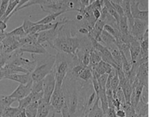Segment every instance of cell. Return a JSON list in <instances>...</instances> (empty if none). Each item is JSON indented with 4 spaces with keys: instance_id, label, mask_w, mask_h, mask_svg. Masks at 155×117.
<instances>
[{
    "instance_id": "cell-5",
    "label": "cell",
    "mask_w": 155,
    "mask_h": 117,
    "mask_svg": "<svg viewBox=\"0 0 155 117\" xmlns=\"http://www.w3.org/2000/svg\"><path fill=\"white\" fill-rule=\"evenodd\" d=\"M19 38L14 36L6 35L0 43V52L4 53H11L20 47Z\"/></svg>"
},
{
    "instance_id": "cell-43",
    "label": "cell",
    "mask_w": 155,
    "mask_h": 117,
    "mask_svg": "<svg viewBox=\"0 0 155 117\" xmlns=\"http://www.w3.org/2000/svg\"><path fill=\"white\" fill-rule=\"evenodd\" d=\"M116 117H125L126 114L124 109L122 108H120L116 110Z\"/></svg>"
},
{
    "instance_id": "cell-4",
    "label": "cell",
    "mask_w": 155,
    "mask_h": 117,
    "mask_svg": "<svg viewBox=\"0 0 155 117\" xmlns=\"http://www.w3.org/2000/svg\"><path fill=\"white\" fill-rule=\"evenodd\" d=\"M64 95L61 85H55V89L50 99V105L56 113H60L64 105Z\"/></svg>"
},
{
    "instance_id": "cell-16",
    "label": "cell",
    "mask_w": 155,
    "mask_h": 117,
    "mask_svg": "<svg viewBox=\"0 0 155 117\" xmlns=\"http://www.w3.org/2000/svg\"><path fill=\"white\" fill-rule=\"evenodd\" d=\"M53 108L50 103H47L42 99L38 101V108L36 117H48Z\"/></svg>"
},
{
    "instance_id": "cell-46",
    "label": "cell",
    "mask_w": 155,
    "mask_h": 117,
    "mask_svg": "<svg viewBox=\"0 0 155 117\" xmlns=\"http://www.w3.org/2000/svg\"><path fill=\"white\" fill-rule=\"evenodd\" d=\"M7 28V24L6 23L4 22L3 20H2V19H0V31H5Z\"/></svg>"
},
{
    "instance_id": "cell-3",
    "label": "cell",
    "mask_w": 155,
    "mask_h": 117,
    "mask_svg": "<svg viewBox=\"0 0 155 117\" xmlns=\"http://www.w3.org/2000/svg\"><path fill=\"white\" fill-rule=\"evenodd\" d=\"M42 81L43 87V97L42 99L47 103H50L51 97L54 91L55 85V74L53 69L49 74L44 78Z\"/></svg>"
},
{
    "instance_id": "cell-10",
    "label": "cell",
    "mask_w": 155,
    "mask_h": 117,
    "mask_svg": "<svg viewBox=\"0 0 155 117\" xmlns=\"http://www.w3.org/2000/svg\"><path fill=\"white\" fill-rule=\"evenodd\" d=\"M32 85L33 80L26 85L19 84L18 87L15 89V91L13 93L8 95V96L11 97V98L16 99L17 101H18V100L21 99H23L24 97L27 96L31 93V89H32Z\"/></svg>"
},
{
    "instance_id": "cell-53",
    "label": "cell",
    "mask_w": 155,
    "mask_h": 117,
    "mask_svg": "<svg viewBox=\"0 0 155 117\" xmlns=\"http://www.w3.org/2000/svg\"><path fill=\"white\" fill-rule=\"evenodd\" d=\"M62 1H67V0H62Z\"/></svg>"
},
{
    "instance_id": "cell-9",
    "label": "cell",
    "mask_w": 155,
    "mask_h": 117,
    "mask_svg": "<svg viewBox=\"0 0 155 117\" xmlns=\"http://www.w3.org/2000/svg\"><path fill=\"white\" fill-rule=\"evenodd\" d=\"M58 27L49 29V30L41 31V32L38 33V42L42 44V45H43V44L45 42H47L51 47V46L52 45L53 41H54V40L57 36Z\"/></svg>"
},
{
    "instance_id": "cell-26",
    "label": "cell",
    "mask_w": 155,
    "mask_h": 117,
    "mask_svg": "<svg viewBox=\"0 0 155 117\" xmlns=\"http://www.w3.org/2000/svg\"><path fill=\"white\" fill-rule=\"evenodd\" d=\"M27 35L24 31L22 26H19V27L13 29V31H10V32L6 33V35L8 36H14V37L18 38H23Z\"/></svg>"
},
{
    "instance_id": "cell-19",
    "label": "cell",
    "mask_w": 155,
    "mask_h": 117,
    "mask_svg": "<svg viewBox=\"0 0 155 117\" xmlns=\"http://www.w3.org/2000/svg\"><path fill=\"white\" fill-rule=\"evenodd\" d=\"M134 108L137 116H148V104L145 103L139 100V103L136 105Z\"/></svg>"
},
{
    "instance_id": "cell-6",
    "label": "cell",
    "mask_w": 155,
    "mask_h": 117,
    "mask_svg": "<svg viewBox=\"0 0 155 117\" xmlns=\"http://www.w3.org/2000/svg\"><path fill=\"white\" fill-rule=\"evenodd\" d=\"M148 22L139 19H134L130 35L140 42L143 38V35L146 30L148 29Z\"/></svg>"
},
{
    "instance_id": "cell-1",
    "label": "cell",
    "mask_w": 155,
    "mask_h": 117,
    "mask_svg": "<svg viewBox=\"0 0 155 117\" xmlns=\"http://www.w3.org/2000/svg\"><path fill=\"white\" fill-rule=\"evenodd\" d=\"M69 22L58 26L57 36L51 47L58 52L76 55L80 45V38L73 33V28L68 25Z\"/></svg>"
},
{
    "instance_id": "cell-21",
    "label": "cell",
    "mask_w": 155,
    "mask_h": 117,
    "mask_svg": "<svg viewBox=\"0 0 155 117\" xmlns=\"http://www.w3.org/2000/svg\"><path fill=\"white\" fill-rule=\"evenodd\" d=\"M65 13L64 11H60V12H57V13H50L49 15H48L47 16H46L45 18H44L43 19H40L38 22H36V24H49V23H52L53 21H55L58 17L60 15H61L62 14Z\"/></svg>"
},
{
    "instance_id": "cell-28",
    "label": "cell",
    "mask_w": 155,
    "mask_h": 117,
    "mask_svg": "<svg viewBox=\"0 0 155 117\" xmlns=\"http://www.w3.org/2000/svg\"><path fill=\"white\" fill-rule=\"evenodd\" d=\"M19 2V0H15V1L9 2V4L8 5V7H7L6 13H5V14L4 15V16L2 17V19H1L2 20L4 21V19L9 15L10 14H11L12 13H13L14 10L16 8L17 6L18 5Z\"/></svg>"
},
{
    "instance_id": "cell-48",
    "label": "cell",
    "mask_w": 155,
    "mask_h": 117,
    "mask_svg": "<svg viewBox=\"0 0 155 117\" xmlns=\"http://www.w3.org/2000/svg\"><path fill=\"white\" fill-rule=\"evenodd\" d=\"M76 20L77 21H78V22L82 21V19H83V15H82L81 13H78V14L77 15H76Z\"/></svg>"
},
{
    "instance_id": "cell-8",
    "label": "cell",
    "mask_w": 155,
    "mask_h": 117,
    "mask_svg": "<svg viewBox=\"0 0 155 117\" xmlns=\"http://www.w3.org/2000/svg\"><path fill=\"white\" fill-rule=\"evenodd\" d=\"M140 2L137 0H132L130 2V9L134 19H139L140 20L148 22V11H141L139 9Z\"/></svg>"
},
{
    "instance_id": "cell-11",
    "label": "cell",
    "mask_w": 155,
    "mask_h": 117,
    "mask_svg": "<svg viewBox=\"0 0 155 117\" xmlns=\"http://www.w3.org/2000/svg\"><path fill=\"white\" fill-rule=\"evenodd\" d=\"M140 50V42L132 37L130 36V62L134 63L139 56Z\"/></svg>"
},
{
    "instance_id": "cell-44",
    "label": "cell",
    "mask_w": 155,
    "mask_h": 117,
    "mask_svg": "<svg viewBox=\"0 0 155 117\" xmlns=\"http://www.w3.org/2000/svg\"><path fill=\"white\" fill-rule=\"evenodd\" d=\"M93 15L94 17V18L96 19V20H98V19L101 18V15L100 10L94 9L93 11Z\"/></svg>"
},
{
    "instance_id": "cell-37",
    "label": "cell",
    "mask_w": 155,
    "mask_h": 117,
    "mask_svg": "<svg viewBox=\"0 0 155 117\" xmlns=\"http://www.w3.org/2000/svg\"><path fill=\"white\" fill-rule=\"evenodd\" d=\"M140 101L146 104H148V86H144L143 88L140 97Z\"/></svg>"
},
{
    "instance_id": "cell-25",
    "label": "cell",
    "mask_w": 155,
    "mask_h": 117,
    "mask_svg": "<svg viewBox=\"0 0 155 117\" xmlns=\"http://www.w3.org/2000/svg\"><path fill=\"white\" fill-rule=\"evenodd\" d=\"M38 108V101L33 102L25 108L27 117H36Z\"/></svg>"
},
{
    "instance_id": "cell-31",
    "label": "cell",
    "mask_w": 155,
    "mask_h": 117,
    "mask_svg": "<svg viewBox=\"0 0 155 117\" xmlns=\"http://www.w3.org/2000/svg\"><path fill=\"white\" fill-rule=\"evenodd\" d=\"M119 82H120L119 79H118V75L116 72V74L114 75V77L112 78V79H111V89L113 92V96L116 94V91H117L118 88L119 87Z\"/></svg>"
},
{
    "instance_id": "cell-45",
    "label": "cell",
    "mask_w": 155,
    "mask_h": 117,
    "mask_svg": "<svg viewBox=\"0 0 155 117\" xmlns=\"http://www.w3.org/2000/svg\"><path fill=\"white\" fill-rule=\"evenodd\" d=\"M78 32L81 34H82V35H87L89 34V31L87 30V28L84 27V26H82V27H81L78 29Z\"/></svg>"
},
{
    "instance_id": "cell-29",
    "label": "cell",
    "mask_w": 155,
    "mask_h": 117,
    "mask_svg": "<svg viewBox=\"0 0 155 117\" xmlns=\"http://www.w3.org/2000/svg\"><path fill=\"white\" fill-rule=\"evenodd\" d=\"M15 101H18L16 99L11 98L9 96H1V101H0V105L3 106L4 108L11 106Z\"/></svg>"
},
{
    "instance_id": "cell-41",
    "label": "cell",
    "mask_w": 155,
    "mask_h": 117,
    "mask_svg": "<svg viewBox=\"0 0 155 117\" xmlns=\"http://www.w3.org/2000/svg\"><path fill=\"white\" fill-rule=\"evenodd\" d=\"M101 64H102V66H103V68L104 71H105V73L107 74H110V73L114 69V67H112V66L110 65L107 62H104V61H103V60H101Z\"/></svg>"
},
{
    "instance_id": "cell-50",
    "label": "cell",
    "mask_w": 155,
    "mask_h": 117,
    "mask_svg": "<svg viewBox=\"0 0 155 117\" xmlns=\"http://www.w3.org/2000/svg\"><path fill=\"white\" fill-rule=\"evenodd\" d=\"M3 75H2L1 74H0V80H2V79H3Z\"/></svg>"
},
{
    "instance_id": "cell-18",
    "label": "cell",
    "mask_w": 155,
    "mask_h": 117,
    "mask_svg": "<svg viewBox=\"0 0 155 117\" xmlns=\"http://www.w3.org/2000/svg\"><path fill=\"white\" fill-rule=\"evenodd\" d=\"M101 43L107 48L116 44V40L112 35L103 30L101 34Z\"/></svg>"
},
{
    "instance_id": "cell-20",
    "label": "cell",
    "mask_w": 155,
    "mask_h": 117,
    "mask_svg": "<svg viewBox=\"0 0 155 117\" xmlns=\"http://www.w3.org/2000/svg\"><path fill=\"white\" fill-rule=\"evenodd\" d=\"M99 99L97 98L95 103H94L91 109L87 115V117H103L104 113L100 106H99Z\"/></svg>"
},
{
    "instance_id": "cell-33",
    "label": "cell",
    "mask_w": 155,
    "mask_h": 117,
    "mask_svg": "<svg viewBox=\"0 0 155 117\" xmlns=\"http://www.w3.org/2000/svg\"><path fill=\"white\" fill-rule=\"evenodd\" d=\"M18 103H19V105L18 107L19 108H26L29 104H31V103H33L32 100H31V98L30 96V95H28L27 96L24 97L23 99H21L18 100Z\"/></svg>"
},
{
    "instance_id": "cell-23",
    "label": "cell",
    "mask_w": 155,
    "mask_h": 117,
    "mask_svg": "<svg viewBox=\"0 0 155 117\" xmlns=\"http://www.w3.org/2000/svg\"><path fill=\"white\" fill-rule=\"evenodd\" d=\"M55 1H57V0H30L28 3H26L25 5H24L23 6H21V8H19L18 11L26 8H28L29 6H33V5H39V6H44V5L50 4Z\"/></svg>"
},
{
    "instance_id": "cell-30",
    "label": "cell",
    "mask_w": 155,
    "mask_h": 117,
    "mask_svg": "<svg viewBox=\"0 0 155 117\" xmlns=\"http://www.w3.org/2000/svg\"><path fill=\"white\" fill-rule=\"evenodd\" d=\"M103 30L105 31L106 32H107L108 33H110V35H112L115 39L120 34V32L119 30H118V29H116V28H114L113 26H111L107 24H105V25H104Z\"/></svg>"
},
{
    "instance_id": "cell-38",
    "label": "cell",
    "mask_w": 155,
    "mask_h": 117,
    "mask_svg": "<svg viewBox=\"0 0 155 117\" xmlns=\"http://www.w3.org/2000/svg\"><path fill=\"white\" fill-rule=\"evenodd\" d=\"M9 2L10 0H2L1 3H0V19L6 13Z\"/></svg>"
},
{
    "instance_id": "cell-36",
    "label": "cell",
    "mask_w": 155,
    "mask_h": 117,
    "mask_svg": "<svg viewBox=\"0 0 155 117\" xmlns=\"http://www.w3.org/2000/svg\"><path fill=\"white\" fill-rule=\"evenodd\" d=\"M107 76L108 74H104L101 75L100 76L97 78V80H98V84L100 85L101 89L105 90V85L107 82Z\"/></svg>"
},
{
    "instance_id": "cell-40",
    "label": "cell",
    "mask_w": 155,
    "mask_h": 117,
    "mask_svg": "<svg viewBox=\"0 0 155 117\" xmlns=\"http://www.w3.org/2000/svg\"><path fill=\"white\" fill-rule=\"evenodd\" d=\"M110 2H111V4H112V6H114V8H115L116 11L117 12V13L118 14V15L120 16V17L124 16L125 15L124 12H123V9L122 8V6H120V4H117V3H115V2H111V0H110Z\"/></svg>"
},
{
    "instance_id": "cell-12",
    "label": "cell",
    "mask_w": 155,
    "mask_h": 117,
    "mask_svg": "<svg viewBox=\"0 0 155 117\" xmlns=\"http://www.w3.org/2000/svg\"><path fill=\"white\" fill-rule=\"evenodd\" d=\"M136 79L144 86H148V62L139 66Z\"/></svg>"
},
{
    "instance_id": "cell-42",
    "label": "cell",
    "mask_w": 155,
    "mask_h": 117,
    "mask_svg": "<svg viewBox=\"0 0 155 117\" xmlns=\"http://www.w3.org/2000/svg\"><path fill=\"white\" fill-rule=\"evenodd\" d=\"M14 117H27L26 114L25 108H19L18 107V111L15 114Z\"/></svg>"
},
{
    "instance_id": "cell-14",
    "label": "cell",
    "mask_w": 155,
    "mask_h": 117,
    "mask_svg": "<svg viewBox=\"0 0 155 117\" xmlns=\"http://www.w3.org/2000/svg\"><path fill=\"white\" fill-rule=\"evenodd\" d=\"M4 79H8L13 80V81L19 82V84L26 85L29 82L32 81V79L31 76V73L26 74H13L5 75Z\"/></svg>"
},
{
    "instance_id": "cell-27",
    "label": "cell",
    "mask_w": 155,
    "mask_h": 117,
    "mask_svg": "<svg viewBox=\"0 0 155 117\" xmlns=\"http://www.w3.org/2000/svg\"><path fill=\"white\" fill-rule=\"evenodd\" d=\"M78 79L84 82L91 81L92 79V73L91 70L89 67H86L84 70L81 73V74L78 75Z\"/></svg>"
},
{
    "instance_id": "cell-47",
    "label": "cell",
    "mask_w": 155,
    "mask_h": 117,
    "mask_svg": "<svg viewBox=\"0 0 155 117\" xmlns=\"http://www.w3.org/2000/svg\"><path fill=\"white\" fill-rule=\"evenodd\" d=\"M81 4L82 8H85L89 5V0H81Z\"/></svg>"
},
{
    "instance_id": "cell-7",
    "label": "cell",
    "mask_w": 155,
    "mask_h": 117,
    "mask_svg": "<svg viewBox=\"0 0 155 117\" xmlns=\"http://www.w3.org/2000/svg\"><path fill=\"white\" fill-rule=\"evenodd\" d=\"M19 48L23 53H31V55H33L34 54L45 55L48 53L45 47L43 46V45L39 43L38 41L26 44V45L21 46V47H19Z\"/></svg>"
},
{
    "instance_id": "cell-15",
    "label": "cell",
    "mask_w": 155,
    "mask_h": 117,
    "mask_svg": "<svg viewBox=\"0 0 155 117\" xmlns=\"http://www.w3.org/2000/svg\"><path fill=\"white\" fill-rule=\"evenodd\" d=\"M105 23L104 22V21L101 20V19H98V20L96 22L93 28L89 31V34L87 35L90 36V37L95 39L96 41H98V42L101 43V34L102 31H103L104 25Z\"/></svg>"
},
{
    "instance_id": "cell-24",
    "label": "cell",
    "mask_w": 155,
    "mask_h": 117,
    "mask_svg": "<svg viewBox=\"0 0 155 117\" xmlns=\"http://www.w3.org/2000/svg\"><path fill=\"white\" fill-rule=\"evenodd\" d=\"M101 60H102L99 53L92 48V49L90 52V61H89V65L88 66V67H89L91 69L92 68L95 67L97 64H98Z\"/></svg>"
},
{
    "instance_id": "cell-13",
    "label": "cell",
    "mask_w": 155,
    "mask_h": 117,
    "mask_svg": "<svg viewBox=\"0 0 155 117\" xmlns=\"http://www.w3.org/2000/svg\"><path fill=\"white\" fill-rule=\"evenodd\" d=\"M19 73H21V74H26V73L29 72L27 70H26L22 67H19V66L15 65L13 64H10V63H7V64L5 65L4 67L0 69V74L3 75V77L8 74H19Z\"/></svg>"
},
{
    "instance_id": "cell-22",
    "label": "cell",
    "mask_w": 155,
    "mask_h": 117,
    "mask_svg": "<svg viewBox=\"0 0 155 117\" xmlns=\"http://www.w3.org/2000/svg\"><path fill=\"white\" fill-rule=\"evenodd\" d=\"M118 28H119V31L121 34L123 35L128 36L130 35V31H129V26H128L127 19L126 17L124 15L120 18V22L119 24H118Z\"/></svg>"
},
{
    "instance_id": "cell-51",
    "label": "cell",
    "mask_w": 155,
    "mask_h": 117,
    "mask_svg": "<svg viewBox=\"0 0 155 117\" xmlns=\"http://www.w3.org/2000/svg\"><path fill=\"white\" fill-rule=\"evenodd\" d=\"M137 117H148V116H137Z\"/></svg>"
},
{
    "instance_id": "cell-32",
    "label": "cell",
    "mask_w": 155,
    "mask_h": 117,
    "mask_svg": "<svg viewBox=\"0 0 155 117\" xmlns=\"http://www.w3.org/2000/svg\"><path fill=\"white\" fill-rule=\"evenodd\" d=\"M35 24H36V22H31V20H29V19H24L23 24L21 26H22L25 33L28 35V34L30 33L31 30L32 29L33 26L35 25Z\"/></svg>"
},
{
    "instance_id": "cell-39",
    "label": "cell",
    "mask_w": 155,
    "mask_h": 117,
    "mask_svg": "<svg viewBox=\"0 0 155 117\" xmlns=\"http://www.w3.org/2000/svg\"><path fill=\"white\" fill-rule=\"evenodd\" d=\"M9 54L10 53H4L0 52V69L8 62Z\"/></svg>"
},
{
    "instance_id": "cell-2",
    "label": "cell",
    "mask_w": 155,
    "mask_h": 117,
    "mask_svg": "<svg viewBox=\"0 0 155 117\" xmlns=\"http://www.w3.org/2000/svg\"><path fill=\"white\" fill-rule=\"evenodd\" d=\"M55 60V55L48 54L45 62L36 66L35 69L31 73V76L33 81H39L42 80L48 74H49L53 70Z\"/></svg>"
},
{
    "instance_id": "cell-35",
    "label": "cell",
    "mask_w": 155,
    "mask_h": 117,
    "mask_svg": "<svg viewBox=\"0 0 155 117\" xmlns=\"http://www.w3.org/2000/svg\"><path fill=\"white\" fill-rule=\"evenodd\" d=\"M18 108H12L11 106H10L7 107V108H5L3 116H6L8 117H14L15 114L17 112V111H18Z\"/></svg>"
},
{
    "instance_id": "cell-34",
    "label": "cell",
    "mask_w": 155,
    "mask_h": 117,
    "mask_svg": "<svg viewBox=\"0 0 155 117\" xmlns=\"http://www.w3.org/2000/svg\"><path fill=\"white\" fill-rule=\"evenodd\" d=\"M43 87H42V80L39 81H33L32 89H31V92H34V93H38V92H42Z\"/></svg>"
},
{
    "instance_id": "cell-49",
    "label": "cell",
    "mask_w": 155,
    "mask_h": 117,
    "mask_svg": "<svg viewBox=\"0 0 155 117\" xmlns=\"http://www.w3.org/2000/svg\"><path fill=\"white\" fill-rule=\"evenodd\" d=\"M95 1H96V0H89V4L94 3V2Z\"/></svg>"
},
{
    "instance_id": "cell-52",
    "label": "cell",
    "mask_w": 155,
    "mask_h": 117,
    "mask_svg": "<svg viewBox=\"0 0 155 117\" xmlns=\"http://www.w3.org/2000/svg\"><path fill=\"white\" fill-rule=\"evenodd\" d=\"M0 101H1V96H0Z\"/></svg>"
},
{
    "instance_id": "cell-17",
    "label": "cell",
    "mask_w": 155,
    "mask_h": 117,
    "mask_svg": "<svg viewBox=\"0 0 155 117\" xmlns=\"http://www.w3.org/2000/svg\"><path fill=\"white\" fill-rule=\"evenodd\" d=\"M119 87L122 90L124 95L126 104L131 105V95H132V85L130 83L128 80L125 82L119 83Z\"/></svg>"
}]
</instances>
